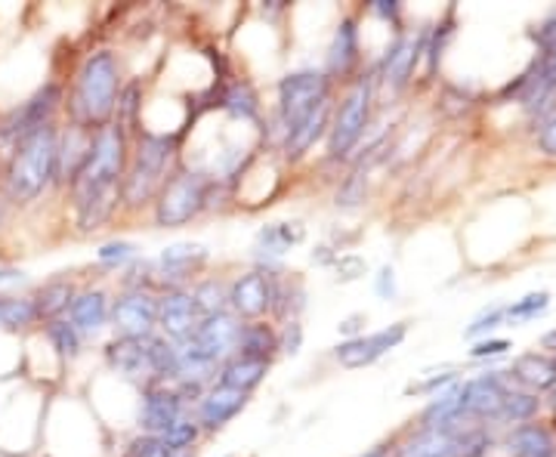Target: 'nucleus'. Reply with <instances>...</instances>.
<instances>
[{
    "label": "nucleus",
    "mask_w": 556,
    "mask_h": 457,
    "mask_svg": "<svg viewBox=\"0 0 556 457\" xmlns=\"http://www.w3.org/2000/svg\"><path fill=\"white\" fill-rule=\"evenodd\" d=\"M375 84H378L375 75H362L338 105L328 127V155L334 161L350 158L365 137L368 120H371V105H375Z\"/></svg>",
    "instance_id": "obj_7"
},
{
    "label": "nucleus",
    "mask_w": 556,
    "mask_h": 457,
    "mask_svg": "<svg viewBox=\"0 0 556 457\" xmlns=\"http://www.w3.org/2000/svg\"><path fill=\"white\" fill-rule=\"evenodd\" d=\"M538 149H541L544 155H554L556 158V115L544 120V127H541V134H538Z\"/></svg>",
    "instance_id": "obj_43"
},
{
    "label": "nucleus",
    "mask_w": 556,
    "mask_h": 457,
    "mask_svg": "<svg viewBox=\"0 0 556 457\" xmlns=\"http://www.w3.org/2000/svg\"><path fill=\"white\" fill-rule=\"evenodd\" d=\"M251 396L239 393V390H226V386H207V393L201 396L199 408H195V423L201 433H217L226 423L239 418L241 411L248 408Z\"/></svg>",
    "instance_id": "obj_16"
},
{
    "label": "nucleus",
    "mask_w": 556,
    "mask_h": 457,
    "mask_svg": "<svg viewBox=\"0 0 556 457\" xmlns=\"http://www.w3.org/2000/svg\"><path fill=\"white\" fill-rule=\"evenodd\" d=\"M507 350H510V340H479L470 350V358H495L504 356Z\"/></svg>",
    "instance_id": "obj_41"
},
{
    "label": "nucleus",
    "mask_w": 556,
    "mask_h": 457,
    "mask_svg": "<svg viewBox=\"0 0 556 457\" xmlns=\"http://www.w3.org/2000/svg\"><path fill=\"white\" fill-rule=\"evenodd\" d=\"M177 158V140L155 130H139L137 145L130 149V161L121 182V201L127 207H142L159 199L164 182L170 179V167Z\"/></svg>",
    "instance_id": "obj_4"
},
{
    "label": "nucleus",
    "mask_w": 556,
    "mask_h": 457,
    "mask_svg": "<svg viewBox=\"0 0 556 457\" xmlns=\"http://www.w3.org/2000/svg\"><path fill=\"white\" fill-rule=\"evenodd\" d=\"M514 457H554V439L538 423H522L507 439Z\"/></svg>",
    "instance_id": "obj_25"
},
{
    "label": "nucleus",
    "mask_w": 556,
    "mask_h": 457,
    "mask_svg": "<svg viewBox=\"0 0 556 457\" xmlns=\"http://www.w3.org/2000/svg\"><path fill=\"white\" fill-rule=\"evenodd\" d=\"M109 321L124 340H142L159 334V297L146 288H127L112 303Z\"/></svg>",
    "instance_id": "obj_10"
},
{
    "label": "nucleus",
    "mask_w": 556,
    "mask_h": 457,
    "mask_svg": "<svg viewBox=\"0 0 556 457\" xmlns=\"http://www.w3.org/2000/svg\"><path fill=\"white\" fill-rule=\"evenodd\" d=\"M214 179L199 170H179L164 182L155 199V223L164 229H177L199 217L204 207H211Z\"/></svg>",
    "instance_id": "obj_9"
},
{
    "label": "nucleus",
    "mask_w": 556,
    "mask_h": 457,
    "mask_svg": "<svg viewBox=\"0 0 556 457\" xmlns=\"http://www.w3.org/2000/svg\"><path fill=\"white\" fill-rule=\"evenodd\" d=\"M207 263V251L201 244H192V241H182V244H170L161 251V279L170 288H182V281L192 279V272H199L201 266Z\"/></svg>",
    "instance_id": "obj_19"
},
{
    "label": "nucleus",
    "mask_w": 556,
    "mask_h": 457,
    "mask_svg": "<svg viewBox=\"0 0 556 457\" xmlns=\"http://www.w3.org/2000/svg\"><path fill=\"white\" fill-rule=\"evenodd\" d=\"M201 325V313L192 294L186 288H170L159 297V328L161 338L170 340L174 346L186 343Z\"/></svg>",
    "instance_id": "obj_15"
},
{
    "label": "nucleus",
    "mask_w": 556,
    "mask_h": 457,
    "mask_svg": "<svg viewBox=\"0 0 556 457\" xmlns=\"http://www.w3.org/2000/svg\"><path fill=\"white\" fill-rule=\"evenodd\" d=\"M276 353L278 331L273 325H266V321H248V325H241L239 343H236V356L273 365V356H276Z\"/></svg>",
    "instance_id": "obj_23"
},
{
    "label": "nucleus",
    "mask_w": 556,
    "mask_h": 457,
    "mask_svg": "<svg viewBox=\"0 0 556 457\" xmlns=\"http://www.w3.org/2000/svg\"><path fill=\"white\" fill-rule=\"evenodd\" d=\"M62 105H65L62 84H56V80L40 84L28 100L20 102L16 109H10L0 118V155H10L25 137L38 134L40 127L56 124V115H60Z\"/></svg>",
    "instance_id": "obj_8"
},
{
    "label": "nucleus",
    "mask_w": 556,
    "mask_h": 457,
    "mask_svg": "<svg viewBox=\"0 0 556 457\" xmlns=\"http://www.w3.org/2000/svg\"><path fill=\"white\" fill-rule=\"evenodd\" d=\"M75 294H78V291L72 288V281L65 279H53L47 281V284H40L38 291L31 294L40 321L47 325V321H53V318L65 316L68 306H72V300H75Z\"/></svg>",
    "instance_id": "obj_24"
},
{
    "label": "nucleus",
    "mask_w": 556,
    "mask_h": 457,
    "mask_svg": "<svg viewBox=\"0 0 556 457\" xmlns=\"http://www.w3.org/2000/svg\"><path fill=\"white\" fill-rule=\"evenodd\" d=\"M448 38H452V20H445L433 35H427V47H424V53H427V60H430V65H427V68H430V75L437 72L439 56H442V50H445Z\"/></svg>",
    "instance_id": "obj_37"
},
{
    "label": "nucleus",
    "mask_w": 556,
    "mask_h": 457,
    "mask_svg": "<svg viewBox=\"0 0 556 457\" xmlns=\"http://www.w3.org/2000/svg\"><path fill=\"white\" fill-rule=\"evenodd\" d=\"M547 306H551V294L547 291H538V294L517 300L514 306H504V318H510V321H529V318L541 316Z\"/></svg>",
    "instance_id": "obj_33"
},
{
    "label": "nucleus",
    "mask_w": 556,
    "mask_h": 457,
    "mask_svg": "<svg viewBox=\"0 0 556 457\" xmlns=\"http://www.w3.org/2000/svg\"><path fill=\"white\" fill-rule=\"evenodd\" d=\"M109 313H112V303L105 297V291L100 288H90V291H78L65 318L78 328L80 338H93L100 334L102 328L109 325Z\"/></svg>",
    "instance_id": "obj_20"
},
{
    "label": "nucleus",
    "mask_w": 556,
    "mask_h": 457,
    "mask_svg": "<svg viewBox=\"0 0 556 457\" xmlns=\"http://www.w3.org/2000/svg\"><path fill=\"white\" fill-rule=\"evenodd\" d=\"M514 378L522 380L526 386L532 390H547L556 383V358L538 356V353H529V356H519L514 361Z\"/></svg>",
    "instance_id": "obj_27"
},
{
    "label": "nucleus",
    "mask_w": 556,
    "mask_h": 457,
    "mask_svg": "<svg viewBox=\"0 0 556 457\" xmlns=\"http://www.w3.org/2000/svg\"><path fill=\"white\" fill-rule=\"evenodd\" d=\"M532 38H535L541 53H551V50H556V10L547 16V20L541 22V25H538V31L532 35Z\"/></svg>",
    "instance_id": "obj_40"
},
{
    "label": "nucleus",
    "mask_w": 556,
    "mask_h": 457,
    "mask_svg": "<svg viewBox=\"0 0 556 457\" xmlns=\"http://www.w3.org/2000/svg\"><path fill=\"white\" fill-rule=\"evenodd\" d=\"M455 383V375L448 371V375H439V378H430V380H424L420 386H412L415 393H433V390H439V386H452Z\"/></svg>",
    "instance_id": "obj_44"
},
{
    "label": "nucleus",
    "mask_w": 556,
    "mask_h": 457,
    "mask_svg": "<svg viewBox=\"0 0 556 457\" xmlns=\"http://www.w3.org/2000/svg\"><path fill=\"white\" fill-rule=\"evenodd\" d=\"M405 334H408L405 321L390 325V328L375 331V334H358V338L343 340L338 350H334V358H338L343 368H353V371L368 368V365H375V361L387 356L390 350H396L399 343L405 340Z\"/></svg>",
    "instance_id": "obj_14"
},
{
    "label": "nucleus",
    "mask_w": 556,
    "mask_h": 457,
    "mask_svg": "<svg viewBox=\"0 0 556 457\" xmlns=\"http://www.w3.org/2000/svg\"><path fill=\"white\" fill-rule=\"evenodd\" d=\"M219 105H223L232 118H239V120L260 118V100H257V93H254V87H251L248 80H236V84H229V87H226V93H223V100H219Z\"/></svg>",
    "instance_id": "obj_29"
},
{
    "label": "nucleus",
    "mask_w": 556,
    "mask_h": 457,
    "mask_svg": "<svg viewBox=\"0 0 556 457\" xmlns=\"http://www.w3.org/2000/svg\"><path fill=\"white\" fill-rule=\"evenodd\" d=\"M325 102H331V78L316 68H303L291 72L278 80V105H276V124L281 137L294 134L303 120L313 112H318Z\"/></svg>",
    "instance_id": "obj_6"
},
{
    "label": "nucleus",
    "mask_w": 556,
    "mask_h": 457,
    "mask_svg": "<svg viewBox=\"0 0 556 457\" xmlns=\"http://www.w3.org/2000/svg\"><path fill=\"white\" fill-rule=\"evenodd\" d=\"M358 457H390V445H378V448H371V452H365V455Z\"/></svg>",
    "instance_id": "obj_47"
},
{
    "label": "nucleus",
    "mask_w": 556,
    "mask_h": 457,
    "mask_svg": "<svg viewBox=\"0 0 556 457\" xmlns=\"http://www.w3.org/2000/svg\"><path fill=\"white\" fill-rule=\"evenodd\" d=\"M507 393L510 390L504 383V375L497 371L467 380L464 386H457V423L470 418H497Z\"/></svg>",
    "instance_id": "obj_12"
},
{
    "label": "nucleus",
    "mask_w": 556,
    "mask_h": 457,
    "mask_svg": "<svg viewBox=\"0 0 556 457\" xmlns=\"http://www.w3.org/2000/svg\"><path fill=\"white\" fill-rule=\"evenodd\" d=\"M25 281V272L16 266H0V284H20Z\"/></svg>",
    "instance_id": "obj_46"
},
{
    "label": "nucleus",
    "mask_w": 556,
    "mask_h": 457,
    "mask_svg": "<svg viewBox=\"0 0 556 457\" xmlns=\"http://www.w3.org/2000/svg\"><path fill=\"white\" fill-rule=\"evenodd\" d=\"M7 214H10V201L0 195V226L7 223Z\"/></svg>",
    "instance_id": "obj_48"
},
{
    "label": "nucleus",
    "mask_w": 556,
    "mask_h": 457,
    "mask_svg": "<svg viewBox=\"0 0 556 457\" xmlns=\"http://www.w3.org/2000/svg\"><path fill=\"white\" fill-rule=\"evenodd\" d=\"M538 411V398L529 396V393H507L501 411H497L495 420H504V423H526L529 418H535Z\"/></svg>",
    "instance_id": "obj_32"
},
{
    "label": "nucleus",
    "mask_w": 556,
    "mask_h": 457,
    "mask_svg": "<svg viewBox=\"0 0 556 457\" xmlns=\"http://www.w3.org/2000/svg\"><path fill=\"white\" fill-rule=\"evenodd\" d=\"M174 457H195V452H179V455H174Z\"/></svg>",
    "instance_id": "obj_49"
},
{
    "label": "nucleus",
    "mask_w": 556,
    "mask_h": 457,
    "mask_svg": "<svg viewBox=\"0 0 556 457\" xmlns=\"http://www.w3.org/2000/svg\"><path fill=\"white\" fill-rule=\"evenodd\" d=\"M121 93V65L112 50H97L80 62L75 84L68 90L65 112L68 124L87 134H97L115 120Z\"/></svg>",
    "instance_id": "obj_2"
},
{
    "label": "nucleus",
    "mask_w": 556,
    "mask_h": 457,
    "mask_svg": "<svg viewBox=\"0 0 556 457\" xmlns=\"http://www.w3.org/2000/svg\"><path fill=\"white\" fill-rule=\"evenodd\" d=\"M269 365L266 361H254L244 356H229L214 375V386H226V390H239V393H254L263 378H266Z\"/></svg>",
    "instance_id": "obj_22"
},
{
    "label": "nucleus",
    "mask_w": 556,
    "mask_h": 457,
    "mask_svg": "<svg viewBox=\"0 0 556 457\" xmlns=\"http://www.w3.org/2000/svg\"><path fill=\"white\" fill-rule=\"evenodd\" d=\"M97 259H100L102 266H109V269L127 266V263L137 259V244H130V241H109V244H102L100 251H97Z\"/></svg>",
    "instance_id": "obj_35"
},
{
    "label": "nucleus",
    "mask_w": 556,
    "mask_h": 457,
    "mask_svg": "<svg viewBox=\"0 0 556 457\" xmlns=\"http://www.w3.org/2000/svg\"><path fill=\"white\" fill-rule=\"evenodd\" d=\"M105 361L121 378L134 380L142 390L177 380V346L161 334L142 340L115 338L105 346Z\"/></svg>",
    "instance_id": "obj_5"
},
{
    "label": "nucleus",
    "mask_w": 556,
    "mask_h": 457,
    "mask_svg": "<svg viewBox=\"0 0 556 457\" xmlns=\"http://www.w3.org/2000/svg\"><path fill=\"white\" fill-rule=\"evenodd\" d=\"M56 158H60V127L47 124L25 140L3 161L0 195L13 204H35L50 186H56Z\"/></svg>",
    "instance_id": "obj_3"
},
{
    "label": "nucleus",
    "mask_w": 556,
    "mask_h": 457,
    "mask_svg": "<svg viewBox=\"0 0 556 457\" xmlns=\"http://www.w3.org/2000/svg\"><path fill=\"white\" fill-rule=\"evenodd\" d=\"M371 10L383 16V20H393L399 22V3L396 0H378V3H371Z\"/></svg>",
    "instance_id": "obj_45"
},
{
    "label": "nucleus",
    "mask_w": 556,
    "mask_h": 457,
    "mask_svg": "<svg viewBox=\"0 0 556 457\" xmlns=\"http://www.w3.org/2000/svg\"><path fill=\"white\" fill-rule=\"evenodd\" d=\"M201 436V430H199V423L195 420H189V418H182L177 423V427H170L167 433H164V442L174 448V452H192V445L199 442Z\"/></svg>",
    "instance_id": "obj_34"
},
{
    "label": "nucleus",
    "mask_w": 556,
    "mask_h": 457,
    "mask_svg": "<svg viewBox=\"0 0 556 457\" xmlns=\"http://www.w3.org/2000/svg\"><path fill=\"white\" fill-rule=\"evenodd\" d=\"M189 294L195 300L201 318L217 316V313H226V309H229V306H226V291H223V284H219L217 279L201 281V284H195Z\"/></svg>",
    "instance_id": "obj_31"
},
{
    "label": "nucleus",
    "mask_w": 556,
    "mask_h": 457,
    "mask_svg": "<svg viewBox=\"0 0 556 457\" xmlns=\"http://www.w3.org/2000/svg\"><path fill=\"white\" fill-rule=\"evenodd\" d=\"M0 186H3V158H0Z\"/></svg>",
    "instance_id": "obj_50"
},
{
    "label": "nucleus",
    "mask_w": 556,
    "mask_h": 457,
    "mask_svg": "<svg viewBox=\"0 0 556 457\" xmlns=\"http://www.w3.org/2000/svg\"><path fill=\"white\" fill-rule=\"evenodd\" d=\"M497 325H504V306H492V309H485L482 316L464 331L467 338H479V334H485V331H492Z\"/></svg>",
    "instance_id": "obj_39"
},
{
    "label": "nucleus",
    "mask_w": 556,
    "mask_h": 457,
    "mask_svg": "<svg viewBox=\"0 0 556 457\" xmlns=\"http://www.w3.org/2000/svg\"><path fill=\"white\" fill-rule=\"evenodd\" d=\"M130 161V137L118 124H109L90 137V152L78 170L68 195L75 204V219L84 232H97L115 217L121 204V182Z\"/></svg>",
    "instance_id": "obj_1"
},
{
    "label": "nucleus",
    "mask_w": 556,
    "mask_h": 457,
    "mask_svg": "<svg viewBox=\"0 0 556 457\" xmlns=\"http://www.w3.org/2000/svg\"><path fill=\"white\" fill-rule=\"evenodd\" d=\"M375 291H378V297L383 300L396 297V272H393V266H383V269H380L378 279H375Z\"/></svg>",
    "instance_id": "obj_42"
},
{
    "label": "nucleus",
    "mask_w": 556,
    "mask_h": 457,
    "mask_svg": "<svg viewBox=\"0 0 556 457\" xmlns=\"http://www.w3.org/2000/svg\"><path fill=\"white\" fill-rule=\"evenodd\" d=\"M298 241H303V226L300 223H276V226L260 229L257 251H263L269 259H276L288 247H294Z\"/></svg>",
    "instance_id": "obj_28"
},
{
    "label": "nucleus",
    "mask_w": 556,
    "mask_h": 457,
    "mask_svg": "<svg viewBox=\"0 0 556 457\" xmlns=\"http://www.w3.org/2000/svg\"><path fill=\"white\" fill-rule=\"evenodd\" d=\"M300 346H303V325L300 321H285V328L278 334V350L288 353V356H298Z\"/></svg>",
    "instance_id": "obj_38"
},
{
    "label": "nucleus",
    "mask_w": 556,
    "mask_h": 457,
    "mask_svg": "<svg viewBox=\"0 0 556 457\" xmlns=\"http://www.w3.org/2000/svg\"><path fill=\"white\" fill-rule=\"evenodd\" d=\"M362 62V40H358V22L353 16L340 20L338 31L328 47V62H325V75L334 78H350Z\"/></svg>",
    "instance_id": "obj_17"
},
{
    "label": "nucleus",
    "mask_w": 556,
    "mask_h": 457,
    "mask_svg": "<svg viewBox=\"0 0 556 457\" xmlns=\"http://www.w3.org/2000/svg\"><path fill=\"white\" fill-rule=\"evenodd\" d=\"M186 418V402L170 383L146 386L139 402V433L146 436H164L170 427H177Z\"/></svg>",
    "instance_id": "obj_13"
},
{
    "label": "nucleus",
    "mask_w": 556,
    "mask_h": 457,
    "mask_svg": "<svg viewBox=\"0 0 556 457\" xmlns=\"http://www.w3.org/2000/svg\"><path fill=\"white\" fill-rule=\"evenodd\" d=\"M90 137L87 130H80L75 124H68V130H60V158H56V186H72L78 170L87 161L90 152Z\"/></svg>",
    "instance_id": "obj_21"
},
{
    "label": "nucleus",
    "mask_w": 556,
    "mask_h": 457,
    "mask_svg": "<svg viewBox=\"0 0 556 457\" xmlns=\"http://www.w3.org/2000/svg\"><path fill=\"white\" fill-rule=\"evenodd\" d=\"M177 452L164 442V436H146V433H139L130 445H127V452L124 457H174Z\"/></svg>",
    "instance_id": "obj_36"
},
{
    "label": "nucleus",
    "mask_w": 556,
    "mask_h": 457,
    "mask_svg": "<svg viewBox=\"0 0 556 457\" xmlns=\"http://www.w3.org/2000/svg\"><path fill=\"white\" fill-rule=\"evenodd\" d=\"M43 334L50 340V346L60 353V358L65 361H72V358L80 356V346H84V338L78 334V328L68 321V318H53V321H47L43 325Z\"/></svg>",
    "instance_id": "obj_30"
},
{
    "label": "nucleus",
    "mask_w": 556,
    "mask_h": 457,
    "mask_svg": "<svg viewBox=\"0 0 556 457\" xmlns=\"http://www.w3.org/2000/svg\"><path fill=\"white\" fill-rule=\"evenodd\" d=\"M35 325H40L35 300L0 294V331H28Z\"/></svg>",
    "instance_id": "obj_26"
},
{
    "label": "nucleus",
    "mask_w": 556,
    "mask_h": 457,
    "mask_svg": "<svg viewBox=\"0 0 556 457\" xmlns=\"http://www.w3.org/2000/svg\"><path fill=\"white\" fill-rule=\"evenodd\" d=\"M226 306L239 321H260L276 306V276L269 269H251L239 276L226 291Z\"/></svg>",
    "instance_id": "obj_11"
},
{
    "label": "nucleus",
    "mask_w": 556,
    "mask_h": 457,
    "mask_svg": "<svg viewBox=\"0 0 556 457\" xmlns=\"http://www.w3.org/2000/svg\"><path fill=\"white\" fill-rule=\"evenodd\" d=\"M424 47H427V35H417V40L396 38L393 47L387 50V56L380 62V78L390 84L393 93H399L415 75V65L424 56Z\"/></svg>",
    "instance_id": "obj_18"
}]
</instances>
